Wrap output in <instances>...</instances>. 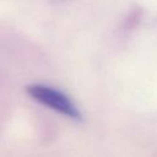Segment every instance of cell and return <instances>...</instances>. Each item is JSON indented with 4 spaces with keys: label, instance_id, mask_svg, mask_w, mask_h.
<instances>
[{
    "label": "cell",
    "instance_id": "obj_1",
    "mask_svg": "<svg viewBox=\"0 0 157 157\" xmlns=\"http://www.w3.org/2000/svg\"><path fill=\"white\" fill-rule=\"evenodd\" d=\"M26 92L42 105H45L70 119H81V113L78 112L77 107L72 103V101L65 93L54 87L43 83H33L26 87Z\"/></svg>",
    "mask_w": 157,
    "mask_h": 157
},
{
    "label": "cell",
    "instance_id": "obj_2",
    "mask_svg": "<svg viewBox=\"0 0 157 157\" xmlns=\"http://www.w3.org/2000/svg\"><path fill=\"white\" fill-rule=\"evenodd\" d=\"M140 17H141V9L136 6V7H134V9L131 10V12L129 13V16H128V18H126V22H125V26H126L128 28L135 27V26L139 23Z\"/></svg>",
    "mask_w": 157,
    "mask_h": 157
}]
</instances>
